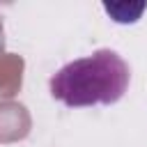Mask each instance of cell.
Masks as SVG:
<instances>
[{"label": "cell", "instance_id": "6da1fadb", "mask_svg": "<svg viewBox=\"0 0 147 147\" xmlns=\"http://www.w3.org/2000/svg\"><path fill=\"white\" fill-rule=\"evenodd\" d=\"M129 64L110 48H99L87 57L64 64L51 76L48 87L53 99L69 108L108 106L124 96L129 87Z\"/></svg>", "mask_w": 147, "mask_h": 147}, {"label": "cell", "instance_id": "7a4b0ae2", "mask_svg": "<svg viewBox=\"0 0 147 147\" xmlns=\"http://www.w3.org/2000/svg\"><path fill=\"white\" fill-rule=\"evenodd\" d=\"M147 2L138 0V2H103V9L113 16V21L117 23H136L140 18V14L145 11Z\"/></svg>", "mask_w": 147, "mask_h": 147}]
</instances>
